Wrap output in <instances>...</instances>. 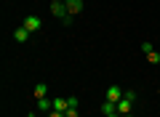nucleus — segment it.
I'll use <instances>...</instances> for the list:
<instances>
[{
  "mask_svg": "<svg viewBox=\"0 0 160 117\" xmlns=\"http://www.w3.org/2000/svg\"><path fill=\"white\" fill-rule=\"evenodd\" d=\"M133 101H136V90H126V93H123V99L118 101V115H120V117H123V115H131Z\"/></svg>",
  "mask_w": 160,
  "mask_h": 117,
  "instance_id": "obj_1",
  "label": "nucleus"
},
{
  "mask_svg": "<svg viewBox=\"0 0 160 117\" xmlns=\"http://www.w3.org/2000/svg\"><path fill=\"white\" fill-rule=\"evenodd\" d=\"M22 27H24V29H29V32H38V29L43 27V19H40V16H24Z\"/></svg>",
  "mask_w": 160,
  "mask_h": 117,
  "instance_id": "obj_2",
  "label": "nucleus"
},
{
  "mask_svg": "<svg viewBox=\"0 0 160 117\" xmlns=\"http://www.w3.org/2000/svg\"><path fill=\"white\" fill-rule=\"evenodd\" d=\"M123 93H126V90L120 88V85H109V88L104 90V96H107V101H115V104H118V101L123 99Z\"/></svg>",
  "mask_w": 160,
  "mask_h": 117,
  "instance_id": "obj_3",
  "label": "nucleus"
},
{
  "mask_svg": "<svg viewBox=\"0 0 160 117\" xmlns=\"http://www.w3.org/2000/svg\"><path fill=\"white\" fill-rule=\"evenodd\" d=\"M51 13H53V16H59V19H67V16H69L64 0H53V3H51Z\"/></svg>",
  "mask_w": 160,
  "mask_h": 117,
  "instance_id": "obj_4",
  "label": "nucleus"
},
{
  "mask_svg": "<svg viewBox=\"0 0 160 117\" xmlns=\"http://www.w3.org/2000/svg\"><path fill=\"white\" fill-rule=\"evenodd\" d=\"M64 6H67L69 16H78V13L83 11V0H64Z\"/></svg>",
  "mask_w": 160,
  "mask_h": 117,
  "instance_id": "obj_5",
  "label": "nucleus"
},
{
  "mask_svg": "<svg viewBox=\"0 0 160 117\" xmlns=\"http://www.w3.org/2000/svg\"><path fill=\"white\" fill-rule=\"evenodd\" d=\"M51 109H53V101H48V96H46V99H38V112H43V115H48Z\"/></svg>",
  "mask_w": 160,
  "mask_h": 117,
  "instance_id": "obj_6",
  "label": "nucleus"
},
{
  "mask_svg": "<svg viewBox=\"0 0 160 117\" xmlns=\"http://www.w3.org/2000/svg\"><path fill=\"white\" fill-rule=\"evenodd\" d=\"M115 112H118V104H115V101H104L102 104V115L104 117H112Z\"/></svg>",
  "mask_w": 160,
  "mask_h": 117,
  "instance_id": "obj_7",
  "label": "nucleus"
},
{
  "mask_svg": "<svg viewBox=\"0 0 160 117\" xmlns=\"http://www.w3.org/2000/svg\"><path fill=\"white\" fill-rule=\"evenodd\" d=\"M32 93H35V99H46V96H48V85L46 83H38L32 88Z\"/></svg>",
  "mask_w": 160,
  "mask_h": 117,
  "instance_id": "obj_8",
  "label": "nucleus"
},
{
  "mask_svg": "<svg viewBox=\"0 0 160 117\" xmlns=\"http://www.w3.org/2000/svg\"><path fill=\"white\" fill-rule=\"evenodd\" d=\"M27 37H29V29H24V27H19L16 32H13V40H16V43H27Z\"/></svg>",
  "mask_w": 160,
  "mask_h": 117,
  "instance_id": "obj_9",
  "label": "nucleus"
},
{
  "mask_svg": "<svg viewBox=\"0 0 160 117\" xmlns=\"http://www.w3.org/2000/svg\"><path fill=\"white\" fill-rule=\"evenodd\" d=\"M53 109H56V112H67L69 109V101L67 99H53Z\"/></svg>",
  "mask_w": 160,
  "mask_h": 117,
  "instance_id": "obj_10",
  "label": "nucleus"
},
{
  "mask_svg": "<svg viewBox=\"0 0 160 117\" xmlns=\"http://www.w3.org/2000/svg\"><path fill=\"white\" fill-rule=\"evenodd\" d=\"M147 61L149 64H160V53H158V51H149V53H147Z\"/></svg>",
  "mask_w": 160,
  "mask_h": 117,
  "instance_id": "obj_11",
  "label": "nucleus"
},
{
  "mask_svg": "<svg viewBox=\"0 0 160 117\" xmlns=\"http://www.w3.org/2000/svg\"><path fill=\"white\" fill-rule=\"evenodd\" d=\"M64 117H80V112H78V106H69V109L64 112Z\"/></svg>",
  "mask_w": 160,
  "mask_h": 117,
  "instance_id": "obj_12",
  "label": "nucleus"
},
{
  "mask_svg": "<svg viewBox=\"0 0 160 117\" xmlns=\"http://www.w3.org/2000/svg\"><path fill=\"white\" fill-rule=\"evenodd\" d=\"M142 51H144V56H147L149 51H155V45H152V43H142Z\"/></svg>",
  "mask_w": 160,
  "mask_h": 117,
  "instance_id": "obj_13",
  "label": "nucleus"
},
{
  "mask_svg": "<svg viewBox=\"0 0 160 117\" xmlns=\"http://www.w3.org/2000/svg\"><path fill=\"white\" fill-rule=\"evenodd\" d=\"M48 117H64V112H56V109H51V112H48Z\"/></svg>",
  "mask_w": 160,
  "mask_h": 117,
  "instance_id": "obj_14",
  "label": "nucleus"
},
{
  "mask_svg": "<svg viewBox=\"0 0 160 117\" xmlns=\"http://www.w3.org/2000/svg\"><path fill=\"white\" fill-rule=\"evenodd\" d=\"M29 117H40V115H38V112H32V115H29Z\"/></svg>",
  "mask_w": 160,
  "mask_h": 117,
  "instance_id": "obj_15",
  "label": "nucleus"
},
{
  "mask_svg": "<svg viewBox=\"0 0 160 117\" xmlns=\"http://www.w3.org/2000/svg\"><path fill=\"white\" fill-rule=\"evenodd\" d=\"M123 117H131V115H123Z\"/></svg>",
  "mask_w": 160,
  "mask_h": 117,
  "instance_id": "obj_16",
  "label": "nucleus"
},
{
  "mask_svg": "<svg viewBox=\"0 0 160 117\" xmlns=\"http://www.w3.org/2000/svg\"><path fill=\"white\" fill-rule=\"evenodd\" d=\"M102 117H104V115H102Z\"/></svg>",
  "mask_w": 160,
  "mask_h": 117,
  "instance_id": "obj_17",
  "label": "nucleus"
}]
</instances>
